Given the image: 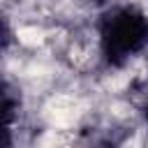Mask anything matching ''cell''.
Segmentation results:
<instances>
[{
  "label": "cell",
  "mask_w": 148,
  "mask_h": 148,
  "mask_svg": "<svg viewBox=\"0 0 148 148\" xmlns=\"http://www.w3.org/2000/svg\"><path fill=\"white\" fill-rule=\"evenodd\" d=\"M97 39L104 65L120 69L148 49V14L136 5H113L97 18Z\"/></svg>",
  "instance_id": "1"
},
{
  "label": "cell",
  "mask_w": 148,
  "mask_h": 148,
  "mask_svg": "<svg viewBox=\"0 0 148 148\" xmlns=\"http://www.w3.org/2000/svg\"><path fill=\"white\" fill-rule=\"evenodd\" d=\"M143 118H146V123H148V102H146V106H143Z\"/></svg>",
  "instance_id": "2"
}]
</instances>
